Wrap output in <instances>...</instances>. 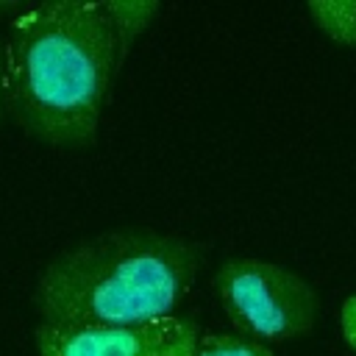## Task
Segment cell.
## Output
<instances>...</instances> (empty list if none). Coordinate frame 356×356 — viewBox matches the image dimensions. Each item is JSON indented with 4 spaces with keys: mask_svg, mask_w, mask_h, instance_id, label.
<instances>
[{
    "mask_svg": "<svg viewBox=\"0 0 356 356\" xmlns=\"http://www.w3.org/2000/svg\"><path fill=\"white\" fill-rule=\"evenodd\" d=\"M120 64L122 56L100 3L25 6L6 39V111L39 142L89 145Z\"/></svg>",
    "mask_w": 356,
    "mask_h": 356,
    "instance_id": "6da1fadb",
    "label": "cell"
},
{
    "mask_svg": "<svg viewBox=\"0 0 356 356\" xmlns=\"http://www.w3.org/2000/svg\"><path fill=\"white\" fill-rule=\"evenodd\" d=\"M203 261L200 245L156 231H108L56 253L33 284L42 323L142 325L170 317Z\"/></svg>",
    "mask_w": 356,
    "mask_h": 356,
    "instance_id": "7a4b0ae2",
    "label": "cell"
},
{
    "mask_svg": "<svg viewBox=\"0 0 356 356\" xmlns=\"http://www.w3.org/2000/svg\"><path fill=\"white\" fill-rule=\"evenodd\" d=\"M211 286L228 320L248 339H295L317 323L320 298L314 286L281 264L231 259L214 273Z\"/></svg>",
    "mask_w": 356,
    "mask_h": 356,
    "instance_id": "3957f363",
    "label": "cell"
},
{
    "mask_svg": "<svg viewBox=\"0 0 356 356\" xmlns=\"http://www.w3.org/2000/svg\"><path fill=\"white\" fill-rule=\"evenodd\" d=\"M200 331L195 320L170 314L142 325L36 323L39 356H195Z\"/></svg>",
    "mask_w": 356,
    "mask_h": 356,
    "instance_id": "277c9868",
    "label": "cell"
},
{
    "mask_svg": "<svg viewBox=\"0 0 356 356\" xmlns=\"http://www.w3.org/2000/svg\"><path fill=\"white\" fill-rule=\"evenodd\" d=\"M100 8H103V14L114 31V39H117L122 58H125L128 47L134 44V39L159 14V3H153V0H103Z\"/></svg>",
    "mask_w": 356,
    "mask_h": 356,
    "instance_id": "5b68a950",
    "label": "cell"
},
{
    "mask_svg": "<svg viewBox=\"0 0 356 356\" xmlns=\"http://www.w3.org/2000/svg\"><path fill=\"white\" fill-rule=\"evenodd\" d=\"M320 31L345 47H356V0H312L306 6Z\"/></svg>",
    "mask_w": 356,
    "mask_h": 356,
    "instance_id": "8992f818",
    "label": "cell"
},
{
    "mask_svg": "<svg viewBox=\"0 0 356 356\" xmlns=\"http://www.w3.org/2000/svg\"><path fill=\"white\" fill-rule=\"evenodd\" d=\"M195 356H273L264 342L234 337V334H211L197 342Z\"/></svg>",
    "mask_w": 356,
    "mask_h": 356,
    "instance_id": "52a82bcc",
    "label": "cell"
},
{
    "mask_svg": "<svg viewBox=\"0 0 356 356\" xmlns=\"http://www.w3.org/2000/svg\"><path fill=\"white\" fill-rule=\"evenodd\" d=\"M339 323H342V337H345V342L356 350V295H350V298L342 303V317H339Z\"/></svg>",
    "mask_w": 356,
    "mask_h": 356,
    "instance_id": "ba28073f",
    "label": "cell"
},
{
    "mask_svg": "<svg viewBox=\"0 0 356 356\" xmlns=\"http://www.w3.org/2000/svg\"><path fill=\"white\" fill-rule=\"evenodd\" d=\"M6 111V42L0 39V120Z\"/></svg>",
    "mask_w": 356,
    "mask_h": 356,
    "instance_id": "9c48e42d",
    "label": "cell"
},
{
    "mask_svg": "<svg viewBox=\"0 0 356 356\" xmlns=\"http://www.w3.org/2000/svg\"><path fill=\"white\" fill-rule=\"evenodd\" d=\"M25 6H28V3H17V0H0V17H6V14L17 17V14H19Z\"/></svg>",
    "mask_w": 356,
    "mask_h": 356,
    "instance_id": "30bf717a",
    "label": "cell"
}]
</instances>
